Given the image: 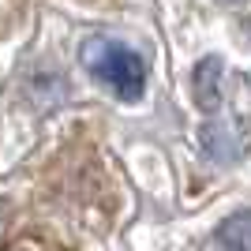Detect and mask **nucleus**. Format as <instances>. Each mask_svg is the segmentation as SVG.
Wrapping results in <instances>:
<instances>
[{
    "mask_svg": "<svg viewBox=\"0 0 251 251\" xmlns=\"http://www.w3.org/2000/svg\"><path fill=\"white\" fill-rule=\"evenodd\" d=\"M83 64H86V72L98 75L124 101H139L143 90H147V68L139 60V52L113 42V38H90V42H83Z\"/></svg>",
    "mask_w": 251,
    "mask_h": 251,
    "instance_id": "1",
    "label": "nucleus"
},
{
    "mask_svg": "<svg viewBox=\"0 0 251 251\" xmlns=\"http://www.w3.org/2000/svg\"><path fill=\"white\" fill-rule=\"evenodd\" d=\"M191 90H195L199 109H206V113L218 109V101H221V60H218V56H202V60L195 64Z\"/></svg>",
    "mask_w": 251,
    "mask_h": 251,
    "instance_id": "2",
    "label": "nucleus"
},
{
    "mask_svg": "<svg viewBox=\"0 0 251 251\" xmlns=\"http://www.w3.org/2000/svg\"><path fill=\"white\" fill-rule=\"evenodd\" d=\"M218 244L225 251H251V210H240L218 225Z\"/></svg>",
    "mask_w": 251,
    "mask_h": 251,
    "instance_id": "3",
    "label": "nucleus"
}]
</instances>
